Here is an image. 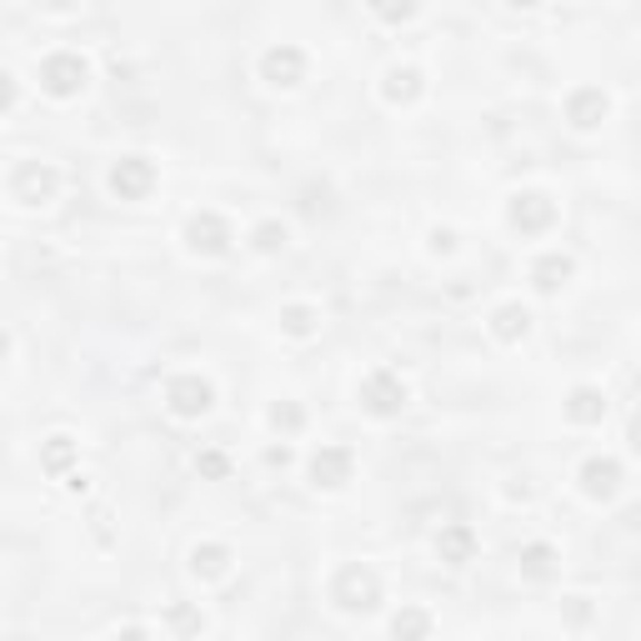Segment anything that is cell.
I'll list each match as a JSON object with an SVG mask.
<instances>
[{
  "mask_svg": "<svg viewBox=\"0 0 641 641\" xmlns=\"http://www.w3.org/2000/svg\"><path fill=\"white\" fill-rule=\"evenodd\" d=\"M116 641H150V631H146V627H120Z\"/></svg>",
  "mask_w": 641,
  "mask_h": 641,
  "instance_id": "f1b7e54d",
  "label": "cell"
},
{
  "mask_svg": "<svg viewBox=\"0 0 641 641\" xmlns=\"http://www.w3.org/2000/svg\"><path fill=\"white\" fill-rule=\"evenodd\" d=\"M361 411L366 416H376V421H391V416H401L406 411V401H411V386L401 381V371H391V366H376V371H366V381H361Z\"/></svg>",
  "mask_w": 641,
  "mask_h": 641,
  "instance_id": "7a4b0ae2",
  "label": "cell"
},
{
  "mask_svg": "<svg viewBox=\"0 0 641 641\" xmlns=\"http://www.w3.org/2000/svg\"><path fill=\"white\" fill-rule=\"evenodd\" d=\"M306 66H310L306 50L290 46V40H280V46L260 50V80H266V86H276V90L300 86V80H306Z\"/></svg>",
  "mask_w": 641,
  "mask_h": 641,
  "instance_id": "ba28073f",
  "label": "cell"
},
{
  "mask_svg": "<svg viewBox=\"0 0 641 641\" xmlns=\"http://www.w3.org/2000/svg\"><path fill=\"white\" fill-rule=\"evenodd\" d=\"M376 16H381V20H411V16H416V6H401V10H386V6H381Z\"/></svg>",
  "mask_w": 641,
  "mask_h": 641,
  "instance_id": "f546056e",
  "label": "cell"
},
{
  "mask_svg": "<svg viewBox=\"0 0 641 641\" xmlns=\"http://www.w3.org/2000/svg\"><path fill=\"white\" fill-rule=\"evenodd\" d=\"M180 240H186L190 256L216 260V256H226V250L236 246V226H230L220 210H190V216H186V230H180Z\"/></svg>",
  "mask_w": 641,
  "mask_h": 641,
  "instance_id": "3957f363",
  "label": "cell"
},
{
  "mask_svg": "<svg viewBox=\"0 0 641 641\" xmlns=\"http://www.w3.org/2000/svg\"><path fill=\"white\" fill-rule=\"evenodd\" d=\"M270 426L286 431V436H296V431L306 426V411H300L296 401H276V406H270Z\"/></svg>",
  "mask_w": 641,
  "mask_h": 641,
  "instance_id": "603a6c76",
  "label": "cell"
},
{
  "mask_svg": "<svg viewBox=\"0 0 641 641\" xmlns=\"http://www.w3.org/2000/svg\"><path fill=\"white\" fill-rule=\"evenodd\" d=\"M607 116H611V96L601 86H576L566 96V120L576 130H596Z\"/></svg>",
  "mask_w": 641,
  "mask_h": 641,
  "instance_id": "7c38bea8",
  "label": "cell"
},
{
  "mask_svg": "<svg viewBox=\"0 0 641 641\" xmlns=\"http://www.w3.org/2000/svg\"><path fill=\"white\" fill-rule=\"evenodd\" d=\"M76 441L70 436H46L40 441V471H46V476H70V466H76Z\"/></svg>",
  "mask_w": 641,
  "mask_h": 641,
  "instance_id": "ffe728a7",
  "label": "cell"
},
{
  "mask_svg": "<svg viewBox=\"0 0 641 641\" xmlns=\"http://www.w3.org/2000/svg\"><path fill=\"white\" fill-rule=\"evenodd\" d=\"M320 326V310L306 306V300H296V306H280V331L286 336H316Z\"/></svg>",
  "mask_w": 641,
  "mask_h": 641,
  "instance_id": "7402d4cb",
  "label": "cell"
},
{
  "mask_svg": "<svg viewBox=\"0 0 641 641\" xmlns=\"http://www.w3.org/2000/svg\"><path fill=\"white\" fill-rule=\"evenodd\" d=\"M210 406H216V386H210V376H200V371H176V376H166V411L170 416L200 421Z\"/></svg>",
  "mask_w": 641,
  "mask_h": 641,
  "instance_id": "277c9868",
  "label": "cell"
},
{
  "mask_svg": "<svg viewBox=\"0 0 641 641\" xmlns=\"http://www.w3.org/2000/svg\"><path fill=\"white\" fill-rule=\"evenodd\" d=\"M476 531L466 526V521H451V526H441L436 531V556L446 561V566H466L471 556H476Z\"/></svg>",
  "mask_w": 641,
  "mask_h": 641,
  "instance_id": "5bb4252c",
  "label": "cell"
},
{
  "mask_svg": "<svg viewBox=\"0 0 641 641\" xmlns=\"http://www.w3.org/2000/svg\"><path fill=\"white\" fill-rule=\"evenodd\" d=\"M331 601H336L346 617H371L381 607V576L366 566V561H351L331 576Z\"/></svg>",
  "mask_w": 641,
  "mask_h": 641,
  "instance_id": "6da1fadb",
  "label": "cell"
},
{
  "mask_svg": "<svg viewBox=\"0 0 641 641\" xmlns=\"http://www.w3.org/2000/svg\"><path fill=\"white\" fill-rule=\"evenodd\" d=\"M556 546H551V541H526V546H521V576L526 581H551L556 576Z\"/></svg>",
  "mask_w": 641,
  "mask_h": 641,
  "instance_id": "d6986e66",
  "label": "cell"
},
{
  "mask_svg": "<svg viewBox=\"0 0 641 641\" xmlns=\"http://www.w3.org/2000/svg\"><path fill=\"white\" fill-rule=\"evenodd\" d=\"M166 621L180 631V637H196V631L206 627V617H200L196 607H186V601H176V607H166Z\"/></svg>",
  "mask_w": 641,
  "mask_h": 641,
  "instance_id": "d4e9b609",
  "label": "cell"
},
{
  "mask_svg": "<svg viewBox=\"0 0 641 641\" xmlns=\"http://www.w3.org/2000/svg\"><path fill=\"white\" fill-rule=\"evenodd\" d=\"M506 220L521 230V236H541V230L556 226V200H551L546 190H516Z\"/></svg>",
  "mask_w": 641,
  "mask_h": 641,
  "instance_id": "9c48e42d",
  "label": "cell"
},
{
  "mask_svg": "<svg viewBox=\"0 0 641 641\" xmlns=\"http://www.w3.org/2000/svg\"><path fill=\"white\" fill-rule=\"evenodd\" d=\"M431 611L426 607H401L396 617H391V637L396 641H431Z\"/></svg>",
  "mask_w": 641,
  "mask_h": 641,
  "instance_id": "44dd1931",
  "label": "cell"
},
{
  "mask_svg": "<svg viewBox=\"0 0 641 641\" xmlns=\"http://www.w3.org/2000/svg\"><path fill=\"white\" fill-rule=\"evenodd\" d=\"M451 250H456V230L436 226V230H431V256H451Z\"/></svg>",
  "mask_w": 641,
  "mask_h": 641,
  "instance_id": "4316f807",
  "label": "cell"
},
{
  "mask_svg": "<svg viewBox=\"0 0 641 641\" xmlns=\"http://www.w3.org/2000/svg\"><path fill=\"white\" fill-rule=\"evenodd\" d=\"M351 471H356V451L336 446V441H320V451H310V461H306V476H310V486H316V491L346 486Z\"/></svg>",
  "mask_w": 641,
  "mask_h": 641,
  "instance_id": "52a82bcc",
  "label": "cell"
},
{
  "mask_svg": "<svg viewBox=\"0 0 641 641\" xmlns=\"http://www.w3.org/2000/svg\"><path fill=\"white\" fill-rule=\"evenodd\" d=\"M627 441H631V451H641V411H631V426H627Z\"/></svg>",
  "mask_w": 641,
  "mask_h": 641,
  "instance_id": "83f0119b",
  "label": "cell"
},
{
  "mask_svg": "<svg viewBox=\"0 0 641 641\" xmlns=\"http://www.w3.org/2000/svg\"><path fill=\"white\" fill-rule=\"evenodd\" d=\"M230 561H236V551H230L226 541H196V546H190V571H196L200 581L230 576Z\"/></svg>",
  "mask_w": 641,
  "mask_h": 641,
  "instance_id": "9a60e30c",
  "label": "cell"
},
{
  "mask_svg": "<svg viewBox=\"0 0 641 641\" xmlns=\"http://www.w3.org/2000/svg\"><path fill=\"white\" fill-rule=\"evenodd\" d=\"M86 80H90V60L80 56V50H50V56L40 60V90L56 100L80 96Z\"/></svg>",
  "mask_w": 641,
  "mask_h": 641,
  "instance_id": "5b68a950",
  "label": "cell"
},
{
  "mask_svg": "<svg viewBox=\"0 0 641 641\" xmlns=\"http://www.w3.org/2000/svg\"><path fill=\"white\" fill-rule=\"evenodd\" d=\"M571 276H576V260H571L566 250H541V256L531 260V286H536L541 296H551V290H561Z\"/></svg>",
  "mask_w": 641,
  "mask_h": 641,
  "instance_id": "4fadbf2b",
  "label": "cell"
},
{
  "mask_svg": "<svg viewBox=\"0 0 641 641\" xmlns=\"http://www.w3.org/2000/svg\"><path fill=\"white\" fill-rule=\"evenodd\" d=\"M601 416H607V396H601L596 386H576L566 396V421H571V426H596Z\"/></svg>",
  "mask_w": 641,
  "mask_h": 641,
  "instance_id": "ac0fdd59",
  "label": "cell"
},
{
  "mask_svg": "<svg viewBox=\"0 0 641 641\" xmlns=\"http://www.w3.org/2000/svg\"><path fill=\"white\" fill-rule=\"evenodd\" d=\"M196 471H200V476H210V481H226L230 476V456H226V451H200Z\"/></svg>",
  "mask_w": 641,
  "mask_h": 641,
  "instance_id": "484cf974",
  "label": "cell"
},
{
  "mask_svg": "<svg viewBox=\"0 0 641 641\" xmlns=\"http://www.w3.org/2000/svg\"><path fill=\"white\" fill-rule=\"evenodd\" d=\"M421 90H426V80H421L416 66H391L386 76H381V96H386V106H411Z\"/></svg>",
  "mask_w": 641,
  "mask_h": 641,
  "instance_id": "e0dca14e",
  "label": "cell"
},
{
  "mask_svg": "<svg viewBox=\"0 0 641 641\" xmlns=\"http://www.w3.org/2000/svg\"><path fill=\"white\" fill-rule=\"evenodd\" d=\"M56 190H60V176H56V166H46V160H20V166L6 176V196L16 200V206H46Z\"/></svg>",
  "mask_w": 641,
  "mask_h": 641,
  "instance_id": "8992f818",
  "label": "cell"
},
{
  "mask_svg": "<svg viewBox=\"0 0 641 641\" xmlns=\"http://www.w3.org/2000/svg\"><path fill=\"white\" fill-rule=\"evenodd\" d=\"M491 336L506 341V346L526 341V336H531V310L521 306V300H501V306L491 310Z\"/></svg>",
  "mask_w": 641,
  "mask_h": 641,
  "instance_id": "2e32d148",
  "label": "cell"
},
{
  "mask_svg": "<svg viewBox=\"0 0 641 641\" xmlns=\"http://www.w3.org/2000/svg\"><path fill=\"white\" fill-rule=\"evenodd\" d=\"M110 190H116L120 200H146L150 190H156V160L120 156L116 166H110Z\"/></svg>",
  "mask_w": 641,
  "mask_h": 641,
  "instance_id": "30bf717a",
  "label": "cell"
},
{
  "mask_svg": "<svg viewBox=\"0 0 641 641\" xmlns=\"http://www.w3.org/2000/svg\"><path fill=\"white\" fill-rule=\"evenodd\" d=\"M286 236H290V230L280 226V220H260V226L250 230V246H256V250H266V256H270V250H280V246H286Z\"/></svg>",
  "mask_w": 641,
  "mask_h": 641,
  "instance_id": "cb8c5ba5",
  "label": "cell"
},
{
  "mask_svg": "<svg viewBox=\"0 0 641 641\" xmlns=\"http://www.w3.org/2000/svg\"><path fill=\"white\" fill-rule=\"evenodd\" d=\"M576 481H581V496L586 501H617V491H621V461L617 456H586L581 461V471H576Z\"/></svg>",
  "mask_w": 641,
  "mask_h": 641,
  "instance_id": "8fae6325",
  "label": "cell"
}]
</instances>
